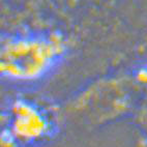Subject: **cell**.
<instances>
[{
  "label": "cell",
  "instance_id": "cell-1",
  "mask_svg": "<svg viewBox=\"0 0 147 147\" xmlns=\"http://www.w3.org/2000/svg\"><path fill=\"white\" fill-rule=\"evenodd\" d=\"M64 51L59 34L11 36L1 47V74L13 81H35L55 66Z\"/></svg>",
  "mask_w": 147,
  "mask_h": 147
},
{
  "label": "cell",
  "instance_id": "cell-3",
  "mask_svg": "<svg viewBox=\"0 0 147 147\" xmlns=\"http://www.w3.org/2000/svg\"><path fill=\"white\" fill-rule=\"evenodd\" d=\"M141 118H142V120L144 121V123L146 124V131H147V104H146V109H145V111L141 112Z\"/></svg>",
  "mask_w": 147,
  "mask_h": 147
},
{
  "label": "cell",
  "instance_id": "cell-2",
  "mask_svg": "<svg viewBox=\"0 0 147 147\" xmlns=\"http://www.w3.org/2000/svg\"><path fill=\"white\" fill-rule=\"evenodd\" d=\"M13 131L24 139H34L46 131L44 116L33 106L27 102H18L13 108Z\"/></svg>",
  "mask_w": 147,
  "mask_h": 147
}]
</instances>
